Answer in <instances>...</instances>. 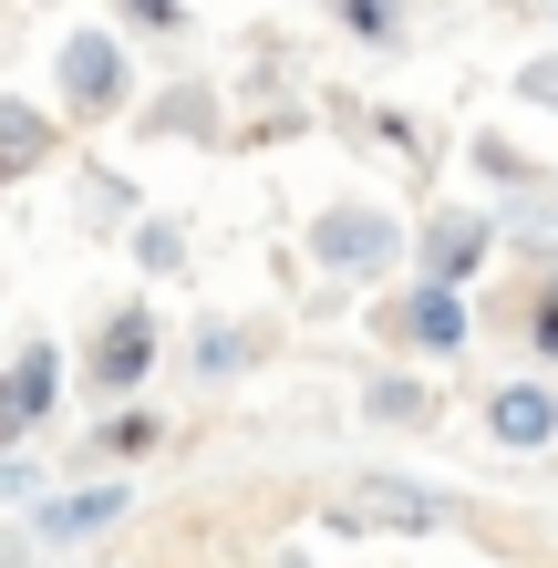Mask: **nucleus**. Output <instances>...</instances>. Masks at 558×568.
Masks as SVG:
<instances>
[{"label":"nucleus","mask_w":558,"mask_h":568,"mask_svg":"<svg viewBox=\"0 0 558 568\" xmlns=\"http://www.w3.org/2000/svg\"><path fill=\"white\" fill-rule=\"evenodd\" d=\"M404 258H414V217L404 207H383V196H321V207L301 217V270L321 290H342V300H373L383 280H404Z\"/></svg>","instance_id":"1"},{"label":"nucleus","mask_w":558,"mask_h":568,"mask_svg":"<svg viewBox=\"0 0 558 568\" xmlns=\"http://www.w3.org/2000/svg\"><path fill=\"white\" fill-rule=\"evenodd\" d=\"M135 93H145V52L124 42L104 11H83V21H62V31H52L42 104L73 124V135H104V124H124V114H135Z\"/></svg>","instance_id":"2"},{"label":"nucleus","mask_w":558,"mask_h":568,"mask_svg":"<svg viewBox=\"0 0 558 568\" xmlns=\"http://www.w3.org/2000/svg\"><path fill=\"white\" fill-rule=\"evenodd\" d=\"M363 331L383 362H424V373H466L476 362V290H445V280H383L363 300Z\"/></svg>","instance_id":"3"},{"label":"nucleus","mask_w":558,"mask_h":568,"mask_svg":"<svg viewBox=\"0 0 558 568\" xmlns=\"http://www.w3.org/2000/svg\"><path fill=\"white\" fill-rule=\"evenodd\" d=\"M166 352H176L166 311H155L145 290H114L104 311L83 321V342H73V393L83 404H135V393H155Z\"/></svg>","instance_id":"4"},{"label":"nucleus","mask_w":558,"mask_h":568,"mask_svg":"<svg viewBox=\"0 0 558 568\" xmlns=\"http://www.w3.org/2000/svg\"><path fill=\"white\" fill-rule=\"evenodd\" d=\"M135 476H62V486H42L21 507V527L31 538H42V558H93L104 538H124V527H135Z\"/></svg>","instance_id":"5"},{"label":"nucleus","mask_w":558,"mask_h":568,"mask_svg":"<svg viewBox=\"0 0 558 568\" xmlns=\"http://www.w3.org/2000/svg\"><path fill=\"white\" fill-rule=\"evenodd\" d=\"M497 258H507V239H497V207H486L476 186H466V196H424V207H414V258H404L414 280L476 290Z\"/></svg>","instance_id":"6"},{"label":"nucleus","mask_w":558,"mask_h":568,"mask_svg":"<svg viewBox=\"0 0 558 568\" xmlns=\"http://www.w3.org/2000/svg\"><path fill=\"white\" fill-rule=\"evenodd\" d=\"M342 517L352 527H383V538H455V527L476 517V496L445 486V476H414V465H363Z\"/></svg>","instance_id":"7"},{"label":"nucleus","mask_w":558,"mask_h":568,"mask_svg":"<svg viewBox=\"0 0 558 568\" xmlns=\"http://www.w3.org/2000/svg\"><path fill=\"white\" fill-rule=\"evenodd\" d=\"M155 455H176V414L155 404V393H135V404H93V424L73 434V445H52V486L62 476H145Z\"/></svg>","instance_id":"8"},{"label":"nucleus","mask_w":558,"mask_h":568,"mask_svg":"<svg viewBox=\"0 0 558 568\" xmlns=\"http://www.w3.org/2000/svg\"><path fill=\"white\" fill-rule=\"evenodd\" d=\"M135 145H196V155H227V73H166L135 93Z\"/></svg>","instance_id":"9"},{"label":"nucleus","mask_w":558,"mask_h":568,"mask_svg":"<svg viewBox=\"0 0 558 568\" xmlns=\"http://www.w3.org/2000/svg\"><path fill=\"white\" fill-rule=\"evenodd\" d=\"M476 434L507 465L558 455V373H497V383H476Z\"/></svg>","instance_id":"10"},{"label":"nucleus","mask_w":558,"mask_h":568,"mask_svg":"<svg viewBox=\"0 0 558 568\" xmlns=\"http://www.w3.org/2000/svg\"><path fill=\"white\" fill-rule=\"evenodd\" d=\"M270 352H280V331H270V321H248V311H196V321H186V342H176L166 362H176L196 393H227V383L270 373Z\"/></svg>","instance_id":"11"},{"label":"nucleus","mask_w":558,"mask_h":568,"mask_svg":"<svg viewBox=\"0 0 558 568\" xmlns=\"http://www.w3.org/2000/svg\"><path fill=\"white\" fill-rule=\"evenodd\" d=\"M352 424H373V434H435L445 424V373H424V362H363Z\"/></svg>","instance_id":"12"},{"label":"nucleus","mask_w":558,"mask_h":568,"mask_svg":"<svg viewBox=\"0 0 558 568\" xmlns=\"http://www.w3.org/2000/svg\"><path fill=\"white\" fill-rule=\"evenodd\" d=\"M62 155H73V124H62L42 93H11V83H0V196L31 186V176H62Z\"/></svg>","instance_id":"13"},{"label":"nucleus","mask_w":558,"mask_h":568,"mask_svg":"<svg viewBox=\"0 0 558 568\" xmlns=\"http://www.w3.org/2000/svg\"><path fill=\"white\" fill-rule=\"evenodd\" d=\"M62 186H73V227L83 239H124L145 217V186L124 176L114 155H62Z\"/></svg>","instance_id":"14"},{"label":"nucleus","mask_w":558,"mask_h":568,"mask_svg":"<svg viewBox=\"0 0 558 568\" xmlns=\"http://www.w3.org/2000/svg\"><path fill=\"white\" fill-rule=\"evenodd\" d=\"M455 155H466V186L486 196V207H497V196H528V186H558V165L528 155L507 124H466V145H455Z\"/></svg>","instance_id":"15"},{"label":"nucleus","mask_w":558,"mask_h":568,"mask_svg":"<svg viewBox=\"0 0 558 568\" xmlns=\"http://www.w3.org/2000/svg\"><path fill=\"white\" fill-rule=\"evenodd\" d=\"M0 373H11V393L31 404V424H62V393H73V352L52 342V331H11V352H0Z\"/></svg>","instance_id":"16"},{"label":"nucleus","mask_w":558,"mask_h":568,"mask_svg":"<svg viewBox=\"0 0 558 568\" xmlns=\"http://www.w3.org/2000/svg\"><path fill=\"white\" fill-rule=\"evenodd\" d=\"M321 11H332V31L352 52H373V62H404L414 31H424V0H321Z\"/></svg>","instance_id":"17"},{"label":"nucleus","mask_w":558,"mask_h":568,"mask_svg":"<svg viewBox=\"0 0 558 568\" xmlns=\"http://www.w3.org/2000/svg\"><path fill=\"white\" fill-rule=\"evenodd\" d=\"M114 248L135 258V290H166V280H186V270H196V227H186L176 207H145Z\"/></svg>","instance_id":"18"},{"label":"nucleus","mask_w":558,"mask_h":568,"mask_svg":"<svg viewBox=\"0 0 558 568\" xmlns=\"http://www.w3.org/2000/svg\"><path fill=\"white\" fill-rule=\"evenodd\" d=\"M104 21L135 52H196V0H104Z\"/></svg>","instance_id":"19"},{"label":"nucleus","mask_w":558,"mask_h":568,"mask_svg":"<svg viewBox=\"0 0 558 568\" xmlns=\"http://www.w3.org/2000/svg\"><path fill=\"white\" fill-rule=\"evenodd\" d=\"M517 352H528V373H558V270H528V300H517Z\"/></svg>","instance_id":"20"},{"label":"nucleus","mask_w":558,"mask_h":568,"mask_svg":"<svg viewBox=\"0 0 558 568\" xmlns=\"http://www.w3.org/2000/svg\"><path fill=\"white\" fill-rule=\"evenodd\" d=\"M507 104H517V114H548V124H558V42H538V52H528V62L507 73Z\"/></svg>","instance_id":"21"},{"label":"nucleus","mask_w":558,"mask_h":568,"mask_svg":"<svg viewBox=\"0 0 558 568\" xmlns=\"http://www.w3.org/2000/svg\"><path fill=\"white\" fill-rule=\"evenodd\" d=\"M52 486V455L42 445H0V507H31Z\"/></svg>","instance_id":"22"},{"label":"nucleus","mask_w":558,"mask_h":568,"mask_svg":"<svg viewBox=\"0 0 558 568\" xmlns=\"http://www.w3.org/2000/svg\"><path fill=\"white\" fill-rule=\"evenodd\" d=\"M0 445H42V424H31V404L11 393V373H0Z\"/></svg>","instance_id":"23"},{"label":"nucleus","mask_w":558,"mask_h":568,"mask_svg":"<svg viewBox=\"0 0 558 568\" xmlns=\"http://www.w3.org/2000/svg\"><path fill=\"white\" fill-rule=\"evenodd\" d=\"M538 21H548V31H558V0H538Z\"/></svg>","instance_id":"24"},{"label":"nucleus","mask_w":558,"mask_h":568,"mask_svg":"<svg viewBox=\"0 0 558 568\" xmlns=\"http://www.w3.org/2000/svg\"><path fill=\"white\" fill-rule=\"evenodd\" d=\"M424 11H455V0H424Z\"/></svg>","instance_id":"25"}]
</instances>
